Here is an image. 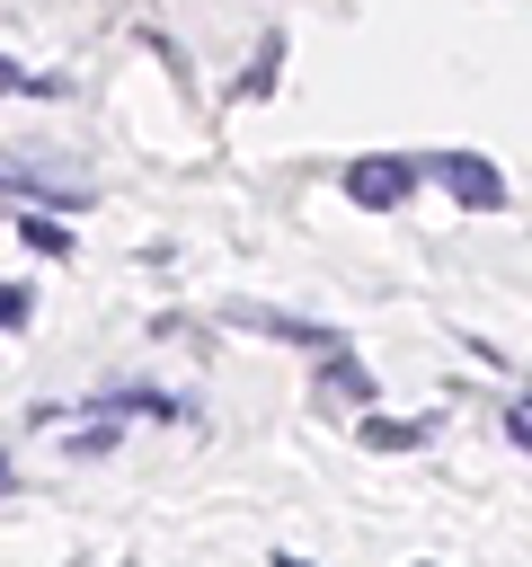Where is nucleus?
I'll use <instances>...</instances> for the list:
<instances>
[{"instance_id":"0eeeda50","label":"nucleus","mask_w":532,"mask_h":567,"mask_svg":"<svg viewBox=\"0 0 532 567\" xmlns=\"http://www.w3.org/2000/svg\"><path fill=\"white\" fill-rule=\"evenodd\" d=\"M328 390H337V399H372V372L346 363V354H328Z\"/></svg>"},{"instance_id":"f03ea898","label":"nucleus","mask_w":532,"mask_h":567,"mask_svg":"<svg viewBox=\"0 0 532 567\" xmlns=\"http://www.w3.org/2000/svg\"><path fill=\"white\" fill-rule=\"evenodd\" d=\"M426 177H443L470 213H505V177H497L488 159H470V151H434V159H426Z\"/></svg>"},{"instance_id":"f257e3e1","label":"nucleus","mask_w":532,"mask_h":567,"mask_svg":"<svg viewBox=\"0 0 532 567\" xmlns=\"http://www.w3.org/2000/svg\"><path fill=\"white\" fill-rule=\"evenodd\" d=\"M408 186H417V159H355L346 168V204L355 213H399Z\"/></svg>"},{"instance_id":"1a4fd4ad","label":"nucleus","mask_w":532,"mask_h":567,"mask_svg":"<svg viewBox=\"0 0 532 567\" xmlns=\"http://www.w3.org/2000/svg\"><path fill=\"white\" fill-rule=\"evenodd\" d=\"M0 328H27V292H18V284L0 292Z\"/></svg>"},{"instance_id":"7ed1b4c3","label":"nucleus","mask_w":532,"mask_h":567,"mask_svg":"<svg viewBox=\"0 0 532 567\" xmlns=\"http://www.w3.org/2000/svg\"><path fill=\"white\" fill-rule=\"evenodd\" d=\"M231 319H239V328H257V337H284V346H310V354H337V328H319V319H293V310H266V301H231Z\"/></svg>"},{"instance_id":"9d476101","label":"nucleus","mask_w":532,"mask_h":567,"mask_svg":"<svg viewBox=\"0 0 532 567\" xmlns=\"http://www.w3.org/2000/svg\"><path fill=\"white\" fill-rule=\"evenodd\" d=\"M275 567H310V558H275Z\"/></svg>"},{"instance_id":"6e6552de","label":"nucleus","mask_w":532,"mask_h":567,"mask_svg":"<svg viewBox=\"0 0 532 567\" xmlns=\"http://www.w3.org/2000/svg\"><path fill=\"white\" fill-rule=\"evenodd\" d=\"M27 248H44V257H71V230H62V221H27Z\"/></svg>"},{"instance_id":"39448f33","label":"nucleus","mask_w":532,"mask_h":567,"mask_svg":"<svg viewBox=\"0 0 532 567\" xmlns=\"http://www.w3.org/2000/svg\"><path fill=\"white\" fill-rule=\"evenodd\" d=\"M355 434H364V443H372V452H417V443H426V434H434V425H417V416H364V425H355Z\"/></svg>"},{"instance_id":"423d86ee","label":"nucleus","mask_w":532,"mask_h":567,"mask_svg":"<svg viewBox=\"0 0 532 567\" xmlns=\"http://www.w3.org/2000/svg\"><path fill=\"white\" fill-rule=\"evenodd\" d=\"M0 89H18V97H62L71 80H44V71H18V62L0 53Z\"/></svg>"},{"instance_id":"9b49d317","label":"nucleus","mask_w":532,"mask_h":567,"mask_svg":"<svg viewBox=\"0 0 532 567\" xmlns=\"http://www.w3.org/2000/svg\"><path fill=\"white\" fill-rule=\"evenodd\" d=\"M0 487H9V461H0Z\"/></svg>"},{"instance_id":"20e7f679","label":"nucleus","mask_w":532,"mask_h":567,"mask_svg":"<svg viewBox=\"0 0 532 567\" xmlns=\"http://www.w3.org/2000/svg\"><path fill=\"white\" fill-rule=\"evenodd\" d=\"M0 195H27V204H44V213H80V204H89L80 186H62V177H35V168H18V159H0Z\"/></svg>"}]
</instances>
